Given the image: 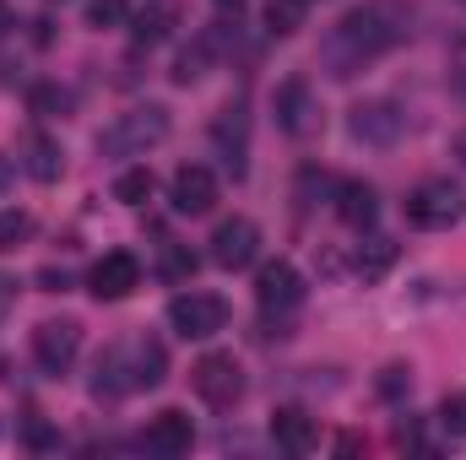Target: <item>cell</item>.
Masks as SVG:
<instances>
[{"mask_svg":"<svg viewBox=\"0 0 466 460\" xmlns=\"http://www.w3.org/2000/svg\"><path fill=\"white\" fill-rule=\"evenodd\" d=\"M38 287H44V293H66V287H71V271H55V265H49V271H38Z\"/></svg>","mask_w":466,"mask_h":460,"instance_id":"32","label":"cell"},{"mask_svg":"<svg viewBox=\"0 0 466 460\" xmlns=\"http://www.w3.org/2000/svg\"><path fill=\"white\" fill-rule=\"evenodd\" d=\"M337 217L348 223V228H374V217H380V195H374V185H363V179H342L337 185Z\"/></svg>","mask_w":466,"mask_h":460,"instance_id":"17","label":"cell"},{"mask_svg":"<svg viewBox=\"0 0 466 460\" xmlns=\"http://www.w3.org/2000/svg\"><path fill=\"white\" fill-rule=\"evenodd\" d=\"M407 38H412V5L407 0H363L320 38V65L337 82H352L363 65L401 49Z\"/></svg>","mask_w":466,"mask_h":460,"instance_id":"1","label":"cell"},{"mask_svg":"<svg viewBox=\"0 0 466 460\" xmlns=\"http://www.w3.org/2000/svg\"><path fill=\"white\" fill-rule=\"evenodd\" d=\"M396 255H401V249H396V238H363V244H358V255H352V271H358L363 282H380V276L396 265Z\"/></svg>","mask_w":466,"mask_h":460,"instance_id":"20","label":"cell"},{"mask_svg":"<svg viewBox=\"0 0 466 460\" xmlns=\"http://www.w3.org/2000/svg\"><path fill=\"white\" fill-rule=\"evenodd\" d=\"M374 390H380L385 401H401V395H412V368H407V363H390V368H380Z\"/></svg>","mask_w":466,"mask_h":460,"instance_id":"27","label":"cell"},{"mask_svg":"<svg viewBox=\"0 0 466 460\" xmlns=\"http://www.w3.org/2000/svg\"><path fill=\"white\" fill-rule=\"evenodd\" d=\"M11 304H16V282H11V276H0V320L11 315Z\"/></svg>","mask_w":466,"mask_h":460,"instance_id":"33","label":"cell"},{"mask_svg":"<svg viewBox=\"0 0 466 460\" xmlns=\"http://www.w3.org/2000/svg\"><path fill=\"white\" fill-rule=\"evenodd\" d=\"M87 287H93L98 304H119V298H130V293L141 287V260H136L130 249H109V255L93 265Z\"/></svg>","mask_w":466,"mask_h":460,"instance_id":"11","label":"cell"},{"mask_svg":"<svg viewBox=\"0 0 466 460\" xmlns=\"http://www.w3.org/2000/svg\"><path fill=\"white\" fill-rule=\"evenodd\" d=\"M163 141H168V109L163 104H136V109L115 115L98 130V152L104 157H141V152H152Z\"/></svg>","mask_w":466,"mask_h":460,"instance_id":"2","label":"cell"},{"mask_svg":"<svg viewBox=\"0 0 466 460\" xmlns=\"http://www.w3.org/2000/svg\"><path fill=\"white\" fill-rule=\"evenodd\" d=\"M271 439H277V450H288V455H309V450L320 445V428H315V417H309V412L282 406V412L271 417Z\"/></svg>","mask_w":466,"mask_h":460,"instance_id":"16","label":"cell"},{"mask_svg":"<svg viewBox=\"0 0 466 460\" xmlns=\"http://www.w3.org/2000/svg\"><path fill=\"white\" fill-rule=\"evenodd\" d=\"M27 109L38 119H66L76 109V93L60 87V82H33V87H27Z\"/></svg>","mask_w":466,"mask_h":460,"instance_id":"21","label":"cell"},{"mask_svg":"<svg viewBox=\"0 0 466 460\" xmlns=\"http://www.w3.org/2000/svg\"><path fill=\"white\" fill-rule=\"evenodd\" d=\"M207 60H212V38H196L179 60H174V82L179 87H190V82H201V71H207Z\"/></svg>","mask_w":466,"mask_h":460,"instance_id":"26","label":"cell"},{"mask_svg":"<svg viewBox=\"0 0 466 460\" xmlns=\"http://www.w3.org/2000/svg\"><path fill=\"white\" fill-rule=\"evenodd\" d=\"M255 304H260L266 315H293V309L304 304V276H299V265H293V260H266V265L255 271Z\"/></svg>","mask_w":466,"mask_h":460,"instance_id":"8","label":"cell"},{"mask_svg":"<svg viewBox=\"0 0 466 460\" xmlns=\"http://www.w3.org/2000/svg\"><path fill=\"white\" fill-rule=\"evenodd\" d=\"M163 276L168 282H190L196 276V255L185 244H163Z\"/></svg>","mask_w":466,"mask_h":460,"instance_id":"28","label":"cell"},{"mask_svg":"<svg viewBox=\"0 0 466 460\" xmlns=\"http://www.w3.org/2000/svg\"><path fill=\"white\" fill-rule=\"evenodd\" d=\"M11 27H16V16H11V5H5V0H0V38H5V33H11Z\"/></svg>","mask_w":466,"mask_h":460,"instance_id":"35","label":"cell"},{"mask_svg":"<svg viewBox=\"0 0 466 460\" xmlns=\"http://www.w3.org/2000/svg\"><path fill=\"white\" fill-rule=\"evenodd\" d=\"M76 352H82V325L76 320H44L38 331H33V363L44 368V374H71V363H76Z\"/></svg>","mask_w":466,"mask_h":460,"instance_id":"9","label":"cell"},{"mask_svg":"<svg viewBox=\"0 0 466 460\" xmlns=\"http://www.w3.org/2000/svg\"><path fill=\"white\" fill-rule=\"evenodd\" d=\"M212 146H218V157H223V168H228L233 179L249 174V109L244 104L218 109V119H212Z\"/></svg>","mask_w":466,"mask_h":460,"instance_id":"10","label":"cell"},{"mask_svg":"<svg viewBox=\"0 0 466 460\" xmlns=\"http://www.w3.org/2000/svg\"><path fill=\"white\" fill-rule=\"evenodd\" d=\"M190 385H196V395H201L212 412H228V406H238V395H244V368H238L233 352H207V357L190 368Z\"/></svg>","mask_w":466,"mask_h":460,"instance_id":"4","label":"cell"},{"mask_svg":"<svg viewBox=\"0 0 466 460\" xmlns=\"http://www.w3.org/2000/svg\"><path fill=\"white\" fill-rule=\"evenodd\" d=\"M174 27H179V5H174V0H141V5L130 11V38H136V49L168 44Z\"/></svg>","mask_w":466,"mask_h":460,"instance_id":"15","label":"cell"},{"mask_svg":"<svg viewBox=\"0 0 466 460\" xmlns=\"http://www.w3.org/2000/svg\"><path fill=\"white\" fill-rule=\"evenodd\" d=\"M271 109H277V125H282L293 141H309V135L320 130V104H315V87H309V76H288V82L277 87Z\"/></svg>","mask_w":466,"mask_h":460,"instance_id":"7","label":"cell"},{"mask_svg":"<svg viewBox=\"0 0 466 460\" xmlns=\"http://www.w3.org/2000/svg\"><path fill=\"white\" fill-rule=\"evenodd\" d=\"M461 217H466V195H461V185H451V179H423L407 195V223L423 233H445V228H456Z\"/></svg>","mask_w":466,"mask_h":460,"instance_id":"3","label":"cell"},{"mask_svg":"<svg viewBox=\"0 0 466 460\" xmlns=\"http://www.w3.org/2000/svg\"><path fill=\"white\" fill-rule=\"evenodd\" d=\"M22 445L38 450V455H49V450H60V434H55L44 417H27V423H22Z\"/></svg>","mask_w":466,"mask_h":460,"instance_id":"30","label":"cell"},{"mask_svg":"<svg viewBox=\"0 0 466 460\" xmlns=\"http://www.w3.org/2000/svg\"><path fill=\"white\" fill-rule=\"evenodd\" d=\"M212 5H218V11H233V16L244 11V0H212Z\"/></svg>","mask_w":466,"mask_h":460,"instance_id":"36","label":"cell"},{"mask_svg":"<svg viewBox=\"0 0 466 460\" xmlns=\"http://www.w3.org/2000/svg\"><path fill=\"white\" fill-rule=\"evenodd\" d=\"M136 390H157L163 379H168V352H163V342H152V336H141L136 342Z\"/></svg>","mask_w":466,"mask_h":460,"instance_id":"22","label":"cell"},{"mask_svg":"<svg viewBox=\"0 0 466 460\" xmlns=\"http://www.w3.org/2000/svg\"><path fill=\"white\" fill-rule=\"evenodd\" d=\"M440 428H445L451 439H466V390H456V395L440 401Z\"/></svg>","mask_w":466,"mask_h":460,"instance_id":"29","label":"cell"},{"mask_svg":"<svg viewBox=\"0 0 466 460\" xmlns=\"http://www.w3.org/2000/svg\"><path fill=\"white\" fill-rule=\"evenodd\" d=\"M255 255H260V228H255L249 217H228V223H218V233H212V265H223V271H244V265H255Z\"/></svg>","mask_w":466,"mask_h":460,"instance_id":"13","label":"cell"},{"mask_svg":"<svg viewBox=\"0 0 466 460\" xmlns=\"http://www.w3.org/2000/svg\"><path fill=\"white\" fill-rule=\"evenodd\" d=\"M125 390H136V374L125 368V346H104L98 368H93V395L98 401H119Z\"/></svg>","mask_w":466,"mask_h":460,"instance_id":"18","label":"cell"},{"mask_svg":"<svg viewBox=\"0 0 466 460\" xmlns=\"http://www.w3.org/2000/svg\"><path fill=\"white\" fill-rule=\"evenodd\" d=\"M11 174H16V163H11V157H5V152H0V190H5V185H11Z\"/></svg>","mask_w":466,"mask_h":460,"instance_id":"34","label":"cell"},{"mask_svg":"<svg viewBox=\"0 0 466 460\" xmlns=\"http://www.w3.org/2000/svg\"><path fill=\"white\" fill-rule=\"evenodd\" d=\"M309 16V0H266V33L277 38H293Z\"/></svg>","mask_w":466,"mask_h":460,"instance_id":"23","label":"cell"},{"mask_svg":"<svg viewBox=\"0 0 466 460\" xmlns=\"http://www.w3.org/2000/svg\"><path fill=\"white\" fill-rule=\"evenodd\" d=\"M348 135L363 146H396L407 135V109L390 104V98H369L348 115Z\"/></svg>","mask_w":466,"mask_h":460,"instance_id":"6","label":"cell"},{"mask_svg":"<svg viewBox=\"0 0 466 460\" xmlns=\"http://www.w3.org/2000/svg\"><path fill=\"white\" fill-rule=\"evenodd\" d=\"M125 22V0H87V27H119Z\"/></svg>","mask_w":466,"mask_h":460,"instance_id":"31","label":"cell"},{"mask_svg":"<svg viewBox=\"0 0 466 460\" xmlns=\"http://www.w3.org/2000/svg\"><path fill=\"white\" fill-rule=\"evenodd\" d=\"M168 201H174L179 217H207L218 206V174L207 163H185L174 174V185H168Z\"/></svg>","mask_w":466,"mask_h":460,"instance_id":"12","label":"cell"},{"mask_svg":"<svg viewBox=\"0 0 466 460\" xmlns=\"http://www.w3.org/2000/svg\"><path fill=\"white\" fill-rule=\"evenodd\" d=\"M115 201L119 206H147L152 201V168H125L115 179Z\"/></svg>","mask_w":466,"mask_h":460,"instance_id":"24","label":"cell"},{"mask_svg":"<svg viewBox=\"0 0 466 460\" xmlns=\"http://www.w3.org/2000/svg\"><path fill=\"white\" fill-rule=\"evenodd\" d=\"M456 82H461V93H466V65H461V71H456Z\"/></svg>","mask_w":466,"mask_h":460,"instance_id":"37","label":"cell"},{"mask_svg":"<svg viewBox=\"0 0 466 460\" xmlns=\"http://www.w3.org/2000/svg\"><path fill=\"white\" fill-rule=\"evenodd\" d=\"M168 325H174L185 342H207V336H218V331L228 325V304H223L218 293H179V298L168 304Z\"/></svg>","mask_w":466,"mask_h":460,"instance_id":"5","label":"cell"},{"mask_svg":"<svg viewBox=\"0 0 466 460\" xmlns=\"http://www.w3.org/2000/svg\"><path fill=\"white\" fill-rule=\"evenodd\" d=\"M22 168H27L38 185H55V179L66 174V146H60L55 135H27V157H22Z\"/></svg>","mask_w":466,"mask_h":460,"instance_id":"19","label":"cell"},{"mask_svg":"<svg viewBox=\"0 0 466 460\" xmlns=\"http://www.w3.org/2000/svg\"><path fill=\"white\" fill-rule=\"evenodd\" d=\"M190 445H196V423H190L179 406H163V412L147 423V450H152V455H163V460L190 455Z\"/></svg>","mask_w":466,"mask_h":460,"instance_id":"14","label":"cell"},{"mask_svg":"<svg viewBox=\"0 0 466 460\" xmlns=\"http://www.w3.org/2000/svg\"><path fill=\"white\" fill-rule=\"evenodd\" d=\"M27 238H33V212H22V206H5V212H0V255L22 249Z\"/></svg>","mask_w":466,"mask_h":460,"instance_id":"25","label":"cell"}]
</instances>
